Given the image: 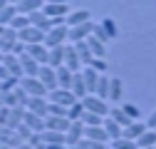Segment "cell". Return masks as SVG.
I'll use <instances>...</instances> for the list:
<instances>
[{
    "label": "cell",
    "instance_id": "cell-19",
    "mask_svg": "<svg viewBox=\"0 0 156 149\" xmlns=\"http://www.w3.org/2000/svg\"><path fill=\"white\" fill-rule=\"evenodd\" d=\"M47 107H50L47 97H30L27 100V109L35 112V114H40V117H47Z\"/></svg>",
    "mask_w": 156,
    "mask_h": 149
},
{
    "label": "cell",
    "instance_id": "cell-18",
    "mask_svg": "<svg viewBox=\"0 0 156 149\" xmlns=\"http://www.w3.org/2000/svg\"><path fill=\"white\" fill-rule=\"evenodd\" d=\"M20 62H23L25 77H37V72H40V62H37L35 57H30L27 52H23V55H20Z\"/></svg>",
    "mask_w": 156,
    "mask_h": 149
},
{
    "label": "cell",
    "instance_id": "cell-40",
    "mask_svg": "<svg viewBox=\"0 0 156 149\" xmlns=\"http://www.w3.org/2000/svg\"><path fill=\"white\" fill-rule=\"evenodd\" d=\"M67 109H69V107H65V104L50 102V107H47V114H55V117H67Z\"/></svg>",
    "mask_w": 156,
    "mask_h": 149
},
{
    "label": "cell",
    "instance_id": "cell-14",
    "mask_svg": "<svg viewBox=\"0 0 156 149\" xmlns=\"http://www.w3.org/2000/svg\"><path fill=\"white\" fill-rule=\"evenodd\" d=\"M45 124H47V129H55V132H65V134H67V129H69L72 119H69V117H55V114H47V117H45Z\"/></svg>",
    "mask_w": 156,
    "mask_h": 149
},
{
    "label": "cell",
    "instance_id": "cell-6",
    "mask_svg": "<svg viewBox=\"0 0 156 149\" xmlns=\"http://www.w3.org/2000/svg\"><path fill=\"white\" fill-rule=\"evenodd\" d=\"M47 100H50V102H57V104H65V107H72V104L77 102L74 92H72V89H62V87L52 89L50 95H47Z\"/></svg>",
    "mask_w": 156,
    "mask_h": 149
},
{
    "label": "cell",
    "instance_id": "cell-41",
    "mask_svg": "<svg viewBox=\"0 0 156 149\" xmlns=\"http://www.w3.org/2000/svg\"><path fill=\"white\" fill-rule=\"evenodd\" d=\"M92 35H94V37H97V40H102V42H104V45H107V42H109V40H112V37H109V35H107V30H104V27H102V23H94V30H92Z\"/></svg>",
    "mask_w": 156,
    "mask_h": 149
},
{
    "label": "cell",
    "instance_id": "cell-49",
    "mask_svg": "<svg viewBox=\"0 0 156 149\" xmlns=\"http://www.w3.org/2000/svg\"><path fill=\"white\" fill-rule=\"evenodd\" d=\"M8 77H10V70H8L3 62H0V80H8Z\"/></svg>",
    "mask_w": 156,
    "mask_h": 149
},
{
    "label": "cell",
    "instance_id": "cell-58",
    "mask_svg": "<svg viewBox=\"0 0 156 149\" xmlns=\"http://www.w3.org/2000/svg\"><path fill=\"white\" fill-rule=\"evenodd\" d=\"M0 62H3V52H0Z\"/></svg>",
    "mask_w": 156,
    "mask_h": 149
},
{
    "label": "cell",
    "instance_id": "cell-33",
    "mask_svg": "<svg viewBox=\"0 0 156 149\" xmlns=\"http://www.w3.org/2000/svg\"><path fill=\"white\" fill-rule=\"evenodd\" d=\"M109 82H112V77L99 74V82H97V92H94V95H99L102 100H109Z\"/></svg>",
    "mask_w": 156,
    "mask_h": 149
},
{
    "label": "cell",
    "instance_id": "cell-10",
    "mask_svg": "<svg viewBox=\"0 0 156 149\" xmlns=\"http://www.w3.org/2000/svg\"><path fill=\"white\" fill-rule=\"evenodd\" d=\"M27 17H30V23H32L35 27H40V30H42L45 35H47V32H50V30L55 27V25H52V17H47V15L42 13V10H35V13H30Z\"/></svg>",
    "mask_w": 156,
    "mask_h": 149
},
{
    "label": "cell",
    "instance_id": "cell-22",
    "mask_svg": "<svg viewBox=\"0 0 156 149\" xmlns=\"http://www.w3.org/2000/svg\"><path fill=\"white\" fill-rule=\"evenodd\" d=\"M25 124L32 129V132H45L47 129V124H45V117H40V114H35V112H25Z\"/></svg>",
    "mask_w": 156,
    "mask_h": 149
},
{
    "label": "cell",
    "instance_id": "cell-55",
    "mask_svg": "<svg viewBox=\"0 0 156 149\" xmlns=\"http://www.w3.org/2000/svg\"><path fill=\"white\" fill-rule=\"evenodd\" d=\"M0 107H5V102H3V95H0Z\"/></svg>",
    "mask_w": 156,
    "mask_h": 149
},
{
    "label": "cell",
    "instance_id": "cell-21",
    "mask_svg": "<svg viewBox=\"0 0 156 149\" xmlns=\"http://www.w3.org/2000/svg\"><path fill=\"white\" fill-rule=\"evenodd\" d=\"M87 20H92V13H89V10H74V13H69V15L65 17V25H67V27H74V25H82V23H87Z\"/></svg>",
    "mask_w": 156,
    "mask_h": 149
},
{
    "label": "cell",
    "instance_id": "cell-31",
    "mask_svg": "<svg viewBox=\"0 0 156 149\" xmlns=\"http://www.w3.org/2000/svg\"><path fill=\"white\" fill-rule=\"evenodd\" d=\"M15 15H17V5L15 3H8L3 10H0V25H10L15 20Z\"/></svg>",
    "mask_w": 156,
    "mask_h": 149
},
{
    "label": "cell",
    "instance_id": "cell-53",
    "mask_svg": "<svg viewBox=\"0 0 156 149\" xmlns=\"http://www.w3.org/2000/svg\"><path fill=\"white\" fill-rule=\"evenodd\" d=\"M45 3H67V0H45Z\"/></svg>",
    "mask_w": 156,
    "mask_h": 149
},
{
    "label": "cell",
    "instance_id": "cell-37",
    "mask_svg": "<svg viewBox=\"0 0 156 149\" xmlns=\"http://www.w3.org/2000/svg\"><path fill=\"white\" fill-rule=\"evenodd\" d=\"M27 25H32V23H30V17H27V15H20V13H17V15H15V20L10 23V27H12V30H17V32L25 30Z\"/></svg>",
    "mask_w": 156,
    "mask_h": 149
},
{
    "label": "cell",
    "instance_id": "cell-1",
    "mask_svg": "<svg viewBox=\"0 0 156 149\" xmlns=\"http://www.w3.org/2000/svg\"><path fill=\"white\" fill-rule=\"evenodd\" d=\"M82 104H84L87 112H94V114H102V117L109 114V104H107V100H102L99 95H87V97H82Z\"/></svg>",
    "mask_w": 156,
    "mask_h": 149
},
{
    "label": "cell",
    "instance_id": "cell-11",
    "mask_svg": "<svg viewBox=\"0 0 156 149\" xmlns=\"http://www.w3.org/2000/svg\"><path fill=\"white\" fill-rule=\"evenodd\" d=\"M27 55L35 57L40 65H47V60H50V47H47L45 42H35V45H27Z\"/></svg>",
    "mask_w": 156,
    "mask_h": 149
},
{
    "label": "cell",
    "instance_id": "cell-4",
    "mask_svg": "<svg viewBox=\"0 0 156 149\" xmlns=\"http://www.w3.org/2000/svg\"><path fill=\"white\" fill-rule=\"evenodd\" d=\"M94 30V20H87L82 25H74L69 27V35H67V42H80V40H87Z\"/></svg>",
    "mask_w": 156,
    "mask_h": 149
},
{
    "label": "cell",
    "instance_id": "cell-34",
    "mask_svg": "<svg viewBox=\"0 0 156 149\" xmlns=\"http://www.w3.org/2000/svg\"><path fill=\"white\" fill-rule=\"evenodd\" d=\"M136 147H156V129H146V132L136 139Z\"/></svg>",
    "mask_w": 156,
    "mask_h": 149
},
{
    "label": "cell",
    "instance_id": "cell-39",
    "mask_svg": "<svg viewBox=\"0 0 156 149\" xmlns=\"http://www.w3.org/2000/svg\"><path fill=\"white\" fill-rule=\"evenodd\" d=\"M102 27L107 30V35L112 37V40H114L116 35H119V27H116V23L112 20V17H104V20H102Z\"/></svg>",
    "mask_w": 156,
    "mask_h": 149
},
{
    "label": "cell",
    "instance_id": "cell-45",
    "mask_svg": "<svg viewBox=\"0 0 156 149\" xmlns=\"http://www.w3.org/2000/svg\"><path fill=\"white\" fill-rule=\"evenodd\" d=\"M10 119V107H0V127H8Z\"/></svg>",
    "mask_w": 156,
    "mask_h": 149
},
{
    "label": "cell",
    "instance_id": "cell-59",
    "mask_svg": "<svg viewBox=\"0 0 156 149\" xmlns=\"http://www.w3.org/2000/svg\"><path fill=\"white\" fill-rule=\"evenodd\" d=\"M0 87H3V80H0Z\"/></svg>",
    "mask_w": 156,
    "mask_h": 149
},
{
    "label": "cell",
    "instance_id": "cell-8",
    "mask_svg": "<svg viewBox=\"0 0 156 149\" xmlns=\"http://www.w3.org/2000/svg\"><path fill=\"white\" fill-rule=\"evenodd\" d=\"M17 37L25 42V45H35V42H45V32L40 27H35V25H27L25 30L17 32Z\"/></svg>",
    "mask_w": 156,
    "mask_h": 149
},
{
    "label": "cell",
    "instance_id": "cell-28",
    "mask_svg": "<svg viewBox=\"0 0 156 149\" xmlns=\"http://www.w3.org/2000/svg\"><path fill=\"white\" fill-rule=\"evenodd\" d=\"M74 47H77V55H80L82 65H89V62L94 60V55H92V50H89L87 40H80V42H74Z\"/></svg>",
    "mask_w": 156,
    "mask_h": 149
},
{
    "label": "cell",
    "instance_id": "cell-56",
    "mask_svg": "<svg viewBox=\"0 0 156 149\" xmlns=\"http://www.w3.org/2000/svg\"><path fill=\"white\" fill-rule=\"evenodd\" d=\"M136 149H154V147H136Z\"/></svg>",
    "mask_w": 156,
    "mask_h": 149
},
{
    "label": "cell",
    "instance_id": "cell-38",
    "mask_svg": "<svg viewBox=\"0 0 156 149\" xmlns=\"http://www.w3.org/2000/svg\"><path fill=\"white\" fill-rule=\"evenodd\" d=\"M112 149H136V142L126 139V137H119V139H112Z\"/></svg>",
    "mask_w": 156,
    "mask_h": 149
},
{
    "label": "cell",
    "instance_id": "cell-26",
    "mask_svg": "<svg viewBox=\"0 0 156 149\" xmlns=\"http://www.w3.org/2000/svg\"><path fill=\"white\" fill-rule=\"evenodd\" d=\"M72 92H74V97H77V100H82V97H87V95H89V92H87V85H84V77H82V72H74Z\"/></svg>",
    "mask_w": 156,
    "mask_h": 149
},
{
    "label": "cell",
    "instance_id": "cell-17",
    "mask_svg": "<svg viewBox=\"0 0 156 149\" xmlns=\"http://www.w3.org/2000/svg\"><path fill=\"white\" fill-rule=\"evenodd\" d=\"M72 80H74V72H72L67 65H60V67H57V87L72 89Z\"/></svg>",
    "mask_w": 156,
    "mask_h": 149
},
{
    "label": "cell",
    "instance_id": "cell-35",
    "mask_svg": "<svg viewBox=\"0 0 156 149\" xmlns=\"http://www.w3.org/2000/svg\"><path fill=\"white\" fill-rule=\"evenodd\" d=\"M82 122H84L87 127H99V124L104 122V117H102V114H94V112H87V109H84V114H82Z\"/></svg>",
    "mask_w": 156,
    "mask_h": 149
},
{
    "label": "cell",
    "instance_id": "cell-24",
    "mask_svg": "<svg viewBox=\"0 0 156 149\" xmlns=\"http://www.w3.org/2000/svg\"><path fill=\"white\" fill-rule=\"evenodd\" d=\"M15 5H17V13L20 15H30L35 10H42L45 0H20V3H15Z\"/></svg>",
    "mask_w": 156,
    "mask_h": 149
},
{
    "label": "cell",
    "instance_id": "cell-48",
    "mask_svg": "<svg viewBox=\"0 0 156 149\" xmlns=\"http://www.w3.org/2000/svg\"><path fill=\"white\" fill-rule=\"evenodd\" d=\"M146 127H149V129H156V109L151 112V117L146 119Z\"/></svg>",
    "mask_w": 156,
    "mask_h": 149
},
{
    "label": "cell",
    "instance_id": "cell-36",
    "mask_svg": "<svg viewBox=\"0 0 156 149\" xmlns=\"http://www.w3.org/2000/svg\"><path fill=\"white\" fill-rule=\"evenodd\" d=\"M82 114H84V104H82V100H77V102L67 109V117H69V119H82Z\"/></svg>",
    "mask_w": 156,
    "mask_h": 149
},
{
    "label": "cell",
    "instance_id": "cell-12",
    "mask_svg": "<svg viewBox=\"0 0 156 149\" xmlns=\"http://www.w3.org/2000/svg\"><path fill=\"white\" fill-rule=\"evenodd\" d=\"M3 65L10 70V74H15V77H25V72H23V62H20V57L17 55H12V52H8V55H3Z\"/></svg>",
    "mask_w": 156,
    "mask_h": 149
},
{
    "label": "cell",
    "instance_id": "cell-9",
    "mask_svg": "<svg viewBox=\"0 0 156 149\" xmlns=\"http://www.w3.org/2000/svg\"><path fill=\"white\" fill-rule=\"evenodd\" d=\"M37 77L42 80V85L52 92V89H57V70L52 67V65H40V72H37Z\"/></svg>",
    "mask_w": 156,
    "mask_h": 149
},
{
    "label": "cell",
    "instance_id": "cell-2",
    "mask_svg": "<svg viewBox=\"0 0 156 149\" xmlns=\"http://www.w3.org/2000/svg\"><path fill=\"white\" fill-rule=\"evenodd\" d=\"M20 85L25 87V92H27L30 97H47V95H50V89L42 85L40 77H23Z\"/></svg>",
    "mask_w": 156,
    "mask_h": 149
},
{
    "label": "cell",
    "instance_id": "cell-42",
    "mask_svg": "<svg viewBox=\"0 0 156 149\" xmlns=\"http://www.w3.org/2000/svg\"><path fill=\"white\" fill-rule=\"evenodd\" d=\"M89 67H94L97 72H102V74L107 72V62H104V57H94V60L89 62Z\"/></svg>",
    "mask_w": 156,
    "mask_h": 149
},
{
    "label": "cell",
    "instance_id": "cell-30",
    "mask_svg": "<svg viewBox=\"0 0 156 149\" xmlns=\"http://www.w3.org/2000/svg\"><path fill=\"white\" fill-rule=\"evenodd\" d=\"M109 117H112L114 122H119L122 127H126V124H131V122H134V119L126 114V112L122 109V107H109Z\"/></svg>",
    "mask_w": 156,
    "mask_h": 149
},
{
    "label": "cell",
    "instance_id": "cell-27",
    "mask_svg": "<svg viewBox=\"0 0 156 149\" xmlns=\"http://www.w3.org/2000/svg\"><path fill=\"white\" fill-rule=\"evenodd\" d=\"M47 65H52L55 70L60 67V65H65V45L50 47V60H47Z\"/></svg>",
    "mask_w": 156,
    "mask_h": 149
},
{
    "label": "cell",
    "instance_id": "cell-50",
    "mask_svg": "<svg viewBox=\"0 0 156 149\" xmlns=\"http://www.w3.org/2000/svg\"><path fill=\"white\" fill-rule=\"evenodd\" d=\"M92 149H107V142H92Z\"/></svg>",
    "mask_w": 156,
    "mask_h": 149
},
{
    "label": "cell",
    "instance_id": "cell-15",
    "mask_svg": "<svg viewBox=\"0 0 156 149\" xmlns=\"http://www.w3.org/2000/svg\"><path fill=\"white\" fill-rule=\"evenodd\" d=\"M146 129H149V127H146V122H139V119H134L131 124H126V127H124L122 137H126V139H134V142H136V139H139V137L146 132Z\"/></svg>",
    "mask_w": 156,
    "mask_h": 149
},
{
    "label": "cell",
    "instance_id": "cell-46",
    "mask_svg": "<svg viewBox=\"0 0 156 149\" xmlns=\"http://www.w3.org/2000/svg\"><path fill=\"white\" fill-rule=\"evenodd\" d=\"M23 52H27V45H25L23 40H17V42L12 45V55H17V57H20V55H23Z\"/></svg>",
    "mask_w": 156,
    "mask_h": 149
},
{
    "label": "cell",
    "instance_id": "cell-25",
    "mask_svg": "<svg viewBox=\"0 0 156 149\" xmlns=\"http://www.w3.org/2000/svg\"><path fill=\"white\" fill-rule=\"evenodd\" d=\"M102 124H104L107 134H109V142H112V139H119V137H122V132H124V127H122L119 122H114V119H112L109 114L104 117V122H102Z\"/></svg>",
    "mask_w": 156,
    "mask_h": 149
},
{
    "label": "cell",
    "instance_id": "cell-32",
    "mask_svg": "<svg viewBox=\"0 0 156 149\" xmlns=\"http://www.w3.org/2000/svg\"><path fill=\"white\" fill-rule=\"evenodd\" d=\"M122 95H124V85H122V80H119V77H112V82H109V100L119 102Z\"/></svg>",
    "mask_w": 156,
    "mask_h": 149
},
{
    "label": "cell",
    "instance_id": "cell-52",
    "mask_svg": "<svg viewBox=\"0 0 156 149\" xmlns=\"http://www.w3.org/2000/svg\"><path fill=\"white\" fill-rule=\"evenodd\" d=\"M8 3H10V0H0V10H3V8L8 5Z\"/></svg>",
    "mask_w": 156,
    "mask_h": 149
},
{
    "label": "cell",
    "instance_id": "cell-54",
    "mask_svg": "<svg viewBox=\"0 0 156 149\" xmlns=\"http://www.w3.org/2000/svg\"><path fill=\"white\" fill-rule=\"evenodd\" d=\"M0 149H12V147H8V144H0Z\"/></svg>",
    "mask_w": 156,
    "mask_h": 149
},
{
    "label": "cell",
    "instance_id": "cell-43",
    "mask_svg": "<svg viewBox=\"0 0 156 149\" xmlns=\"http://www.w3.org/2000/svg\"><path fill=\"white\" fill-rule=\"evenodd\" d=\"M122 109L126 112L131 119H139V107H136V104H129V102H126V104H122Z\"/></svg>",
    "mask_w": 156,
    "mask_h": 149
},
{
    "label": "cell",
    "instance_id": "cell-57",
    "mask_svg": "<svg viewBox=\"0 0 156 149\" xmlns=\"http://www.w3.org/2000/svg\"><path fill=\"white\" fill-rule=\"evenodd\" d=\"M10 3H20V0H10Z\"/></svg>",
    "mask_w": 156,
    "mask_h": 149
},
{
    "label": "cell",
    "instance_id": "cell-7",
    "mask_svg": "<svg viewBox=\"0 0 156 149\" xmlns=\"http://www.w3.org/2000/svg\"><path fill=\"white\" fill-rule=\"evenodd\" d=\"M65 65L72 72H82V60H80V55H77L74 42H65Z\"/></svg>",
    "mask_w": 156,
    "mask_h": 149
},
{
    "label": "cell",
    "instance_id": "cell-51",
    "mask_svg": "<svg viewBox=\"0 0 156 149\" xmlns=\"http://www.w3.org/2000/svg\"><path fill=\"white\" fill-rule=\"evenodd\" d=\"M15 149H32V147H30V144H27V142H23V144H20V147H15Z\"/></svg>",
    "mask_w": 156,
    "mask_h": 149
},
{
    "label": "cell",
    "instance_id": "cell-20",
    "mask_svg": "<svg viewBox=\"0 0 156 149\" xmlns=\"http://www.w3.org/2000/svg\"><path fill=\"white\" fill-rule=\"evenodd\" d=\"M40 139L45 144H52V147H65V132H55V129H45V132H40Z\"/></svg>",
    "mask_w": 156,
    "mask_h": 149
},
{
    "label": "cell",
    "instance_id": "cell-60",
    "mask_svg": "<svg viewBox=\"0 0 156 149\" xmlns=\"http://www.w3.org/2000/svg\"><path fill=\"white\" fill-rule=\"evenodd\" d=\"M154 149H156V147H154Z\"/></svg>",
    "mask_w": 156,
    "mask_h": 149
},
{
    "label": "cell",
    "instance_id": "cell-29",
    "mask_svg": "<svg viewBox=\"0 0 156 149\" xmlns=\"http://www.w3.org/2000/svg\"><path fill=\"white\" fill-rule=\"evenodd\" d=\"M87 45H89V50H92L94 57H104V55H107V45H104L102 40H97L94 35H89V37H87Z\"/></svg>",
    "mask_w": 156,
    "mask_h": 149
},
{
    "label": "cell",
    "instance_id": "cell-13",
    "mask_svg": "<svg viewBox=\"0 0 156 149\" xmlns=\"http://www.w3.org/2000/svg\"><path fill=\"white\" fill-rule=\"evenodd\" d=\"M99 74H102V72H97V70H94V67H89V65H84V67H82V77H84V85H87V92H89V95H94V92H97Z\"/></svg>",
    "mask_w": 156,
    "mask_h": 149
},
{
    "label": "cell",
    "instance_id": "cell-47",
    "mask_svg": "<svg viewBox=\"0 0 156 149\" xmlns=\"http://www.w3.org/2000/svg\"><path fill=\"white\" fill-rule=\"evenodd\" d=\"M77 149H92V139H87V137H82L80 142H77Z\"/></svg>",
    "mask_w": 156,
    "mask_h": 149
},
{
    "label": "cell",
    "instance_id": "cell-23",
    "mask_svg": "<svg viewBox=\"0 0 156 149\" xmlns=\"http://www.w3.org/2000/svg\"><path fill=\"white\" fill-rule=\"evenodd\" d=\"M84 137L92 139V142H109V134H107L104 124H99V127H84Z\"/></svg>",
    "mask_w": 156,
    "mask_h": 149
},
{
    "label": "cell",
    "instance_id": "cell-44",
    "mask_svg": "<svg viewBox=\"0 0 156 149\" xmlns=\"http://www.w3.org/2000/svg\"><path fill=\"white\" fill-rule=\"evenodd\" d=\"M15 132H17V134H20V137H23V139H25V142H27V139H30V137H32V134H35V132H32V129H30V127H27V124H25V122H23V124H20V127H17V129H15Z\"/></svg>",
    "mask_w": 156,
    "mask_h": 149
},
{
    "label": "cell",
    "instance_id": "cell-16",
    "mask_svg": "<svg viewBox=\"0 0 156 149\" xmlns=\"http://www.w3.org/2000/svg\"><path fill=\"white\" fill-rule=\"evenodd\" d=\"M42 13L47 17H67L69 15V8H67V3H45L42 5Z\"/></svg>",
    "mask_w": 156,
    "mask_h": 149
},
{
    "label": "cell",
    "instance_id": "cell-3",
    "mask_svg": "<svg viewBox=\"0 0 156 149\" xmlns=\"http://www.w3.org/2000/svg\"><path fill=\"white\" fill-rule=\"evenodd\" d=\"M67 35H69V27H67V25H55V27L45 35V45H47V47L65 45V42H67Z\"/></svg>",
    "mask_w": 156,
    "mask_h": 149
},
{
    "label": "cell",
    "instance_id": "cell-5",
    "mask_svg": "<svg viewBox=\"0 0 156 149\" xmlns=\"http://www.w3.org/2000/svg\"><path fill=\"white\" fill-rule=\"evenodd\" d=\"M84 127H87V124H84L82 119H72V124H69V129H67V134H65V137H67L65 144H67V147H77V142L84 137Z\"/></svg>",
    "mask_w": 156,
    "mask_h": 149
}]
</instances>
